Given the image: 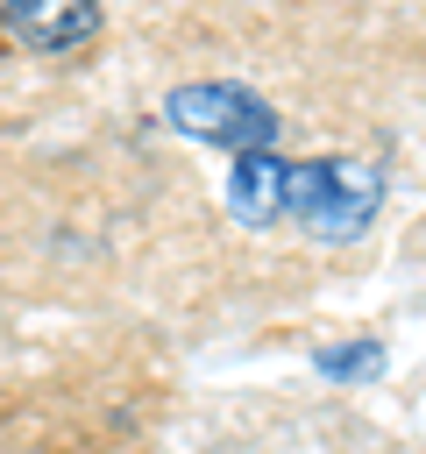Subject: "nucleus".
Wrapping results in <instances>:
<instances>
[{
  "mask_svg": "<svg viewBox=\"0 0 426 454\" xmlns=\"http://www.w3.org/2000/svg\"><path fill=\"white\" fill-rule=\"evenodd\" d=\"M0 7H14V0H0Z\"/></svg>",
  "mask_w": 426,
  "mask_h": 454,
  "instance_id": "obj_6",
  "label": "nucleus"
},
{
  "mask_svg": "<svg viewBox=\"0 0 426 454\" xmlns=\"http://www.w3.org/2000/svg\"><path fill=\"white\" fill-rule=\"evenodd\" d=\"M227 213L241 227H270L284 220V156L277 149H241L227 170Z\"/></svg>",
  "mask_w": 426,
  "mask_h": 454,
  "instance_id": "obj_4",
  "label": "nucleus"
},
{
  "mask_svg": "<svg viewBox=\"0 0 426 454\" xmlns=\"http://www.w3.org/2000/svg\"><path fill=\"white\" fill-rule=\"evenodd\" d=\"M163 121L206 149H270L277 142V114L270 99H256L248 85H227V78H192V85H170L163 92Z\"/></svg>",
  "mask_w": 426,
  "mask_h": 454,
  "instance_id": "obj_2",
  "label": "nucleus"
},
{
  "mask_svg": "<svg viewBox=\"0 0 426 454\" xmlns=\"http://www.w3.org/2000/svg\"><path fill=\"white\" fill-rule=\"evenodd\" d=\"M0 28L36 57H71L99 35V0H14L0 7Z\"/></svg>",
  "mask_w": 426,
  "mask_h": 454,
  "instance_id": "obj_3",
  "label": "nucleus"
},
{
  "mask_svg": "<svg viewBox=\"0 0 426 454\" xmlns=\"http://www.w3.org/2000/svg\"><path fill=\"white\" fill-rule=\"evenodd\" d=\"M383 340H348V348H320L312 355V369L327 376V383H376L383 376Z\"/></svg>",
  "mask_w": 426,
  "mask_h": 454,
  "instance_id": "obj_5",
  "label": "nucleus"
},
{
  "mask_svg": "<svg viewBox=\"0 0 426 454\" xmlns=\"http://www.w3.org/2000/svg\"><path fill=\"white\" fill-rule=\"evenodd\" d=\"M383 206V170L369 156H312V163H284V220L327 248H348L369 234Z\"/></svg>",
  "mask_w": 426,
  "mask_h": 454,
  "instance_id": "obj_1",
  "label": "nucleus"
}]
</instances>
